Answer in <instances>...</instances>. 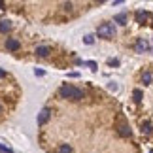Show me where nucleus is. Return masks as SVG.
<instances>
[{"instance_id": "13", "label": "nucleus", "mask_w": 153, "mask_h": 153, "mask_svg": "<svg viewBox=\"0 0 153 153\" xmlns=\"http://www.w3.org/2000/svg\"><path fill=\"white\" fill-rule=\"evenodd\" d=\"M132 95H134V102H140V100H142V91H140V89H134Z\"/></svg>"}, {"instance_id": "12", "label": "nucleus", "mask_w": 153, "mask_h": 153, "mask_svg": "<svg viewBox=\"0 0 153 153\" xmlns=\"http://www.w3.org/2000/svg\"><path fill=\"white\" fill-rule=\"evenodd\" d=\"M59 153H72V148L68 144H61L59 146Z\"/></svg>"}, {"instance_id": "2", "label": "nucleus", "mask_w": 153, "mask_h": 153, "mask_svg": "<svg viewBox=\"0 0 153 153\" xmlns=\"http://www.w3.org/2000/svg\"><path fill=\"white\" fill-rule=\"evenodd\" d=\"M97 34H98V38H104V40L114 38V34H115L114 23H102V25L97 28Z\"/></svg>"}, {"instance_id": "4", "label": "nucleus", "mask_w": 153, "mask_h": 153, "mask_svg": "<svg viewBox=\"0 0 153 153\" xmlns=\"http://www.w3.org/2000/svg\"><path fill=\"white\" fill-rule=\"evenodd\" d=\"M117 134L123 138H131L132 136V131H131V127L127 125V123H121L119 127H117Z\"/></svg>"}, {"instance_id": "16", "label": "nucleus", "mask_w": 153, "mask_h": 153, "mask_svg": "<svg viewBox=\"0 0 153 153\" xmlns=\"http://www.w3.org/2000/svg\"><path fill=\"white\" fill-rule=\"evenodd\" d=\"M4 6H6V4H4V2H0V8H4Z\"/></svg>"}, {"instance_id": "10", "label": "nucleus", "mask_w": 153, "mask_h": 153, "mask_svg": "<svg viewBox=\"0 0 153 153\" xmlns=\"http://www.w3.org/2000/svg\"><path fill=\"white\" fill-rule=\"evenodd\" d=\"M10 28H11L10 21H6V19H2V21H0V32H8Z\"/></svg>"}, {"instance_id": "3", "label": "nucleus", "mask_w": 153, "mask_h": 153, "mask_svg": "<svg viewBox=\"0 0 153 153\" xmlns=\"http://www.w3.org/2000/svg\"><path fill=\"white\" fill-rule=\"evenodd\" d=\"M6 49L8 51H19L21 49V42L17 38H8L6 40Z\"/></svg>"}, {"instance_id": "6", "label": "nucleus", "mask_w": 153, "mask_h": 153, "mask_svg": "<svg viewBox=\"0 0 153 153\" xmlns=\"http://www.w3.org/2000/svg\"><path fill=\"white\" fill-rule=\"evenodd\" d=\"M134 17H136V23H140V25H144V23L148 21L149 13H148V11H144V10H138L136 13H134Z\"/></svg>"}, {"instance_id": "5", "label": "nucleus", "mask_w": 153, "mask_h": 153, "mask_svg": "<svg viewBox=\"0 0 153 153\" xmlns=\"http://www.w3.org/2000/svg\"><path fill=\"white\" fill-rule=\"evenodd\" d=\"M134 49H136L138 53H144V51H148V49H149V44H148V40H144V38L136 40V44H134Z\"/></svg>"}, {"instance_id": "15", "label": "nucleus", "mask_w": 153, "mask_h": 153, "mask_svg": "<svg viewBox=\"0 0 153 153\" xmlns=\"http://www.w3.org/2000/svg\"><path fill=\"white\" fill-rule=\"evenodd\" d=\"M83 42H85V44H89V45H91L93 42H95V38H93V36H85V38H83Z\"/></svg>"}, {"instance_id": "1", "label": "nucleus", "mask_w": 153, "mask_h": 153, "mask_svg": "<svg viewBox=\"0 0 153 153\" xmlns=\"http://www.w3.org/2000/svg\"><path fill=\"white\" fill-rule=\"evenodd\" d=\"M59 95H61L62 98H72V100H81L83 98V91L78 89V87L74 85H62L61 89H59Z\"/></svg>"}, {"instance_id": "8", "label": "nucleus", "mask_w": 153, "mask_h": 153, "mask_svg": "<svg viewBox=\"0 0 153 153\" xmlns=\"http://www.w3.org/2000/svg\"><path fill=\"white\" fill-rule=\"evenodd\" d=\"M140 78H142V83L149 85L151 81H153V72H149V70H144V72H142V76H140Z\"/></svg>"}, {"instance_id": "11", "label": "nucleus", "mask_w": 153, "mask_h": 153, "mask_svg": "<svg viewBox=\"0 0 153 153\" xmlns=\"http://www.w3.org/2000/svg\"><path fill=\"white\" fill-rule=\"evenodd\" d=\"M127 13H119V15H115V23H119V25H127Z\"/></svg>"}, {"instance_id": "7", "label": "nucleus", "mask_w": 153, "mask_h": 153, "mask_svg": "<svg viewBox=\"0 0 153 153\" xmlns=\"http://www.w3.org/2000/svg\"><path fill=\"white\" fill-rule=\"evenodd\" d=\"M49 53H51V48H49V45H38V48H36V55H38V57H48Z\"/></svg>"}, {"instance_id": "9", "label": "nucleus", "mask_w": 153, "mask_h": 153, "mask_svg": "<svg viewBox=\"0 0 153 153\" xmlns=\"http://www.w3.org/2000/svg\"><path fill=\"white\" fill-rule=\"evenodd\" d=\"M48 119H49V110L45 108V110L40 111V115H38V125H44V123L48 121Z\"/></svg>"}, {"instance_id": "14", "label": "nucleus", "mask_w": 153, "mask_h": 153, "mask_svg": "<svg viewBox=\"0 0 153 153\" xmlns=\"http://www.w3.org/2000/svg\"><path fill=\"white\" fill-rule=\"evenodd\" d=\"M153 131V128H151V125H149V123H142V132H146V134H149Z\"/></svg>"}]
</instances>
